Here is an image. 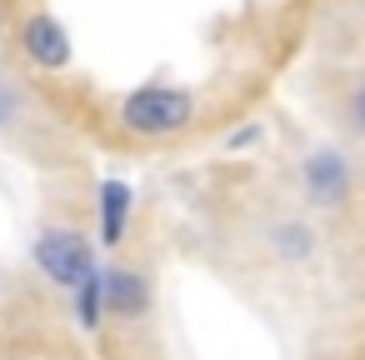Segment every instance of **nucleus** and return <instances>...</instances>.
Here are the masks:
<instances>
[{
    "label": "nucleus",
    "mask_w": 365,
    "mask_h": 360,
    "mask_svg": "<svg viewBox=\"0 0 365 360\" xmlns=\"http://www.w3.org/2000/svg\"><path fill=\"white\" fill-rule=\"evenodd\" d=\"M350 125H355V135H365V81H360L355 96H350Z\"/></svg>",
    "instance_id": "9b49d317"
},
{
    "label": "nucleus",
    "mask_w": 365,
    "mask_h": 360,
    "mask_svg": "<svg viewBox=\"0 0 365 360\" xmlns=\"http://www.w3.org/2000/svg\"><path fill=\"white\" fill-rule=\"evenodd\" d=\"M21 115H26L21 91H16L11 81H0V135H6V130H16V125H21Z\"/></svg>",
    "instance_id": "1a4fd4ad"
},
{
    "label": "nucleus",
    "mask_w": 365,
    "mask_h": 360,
    "mask_svg": "<svg viewBox=\"0 0 365 360\" xmlns=\"http://www.w3.org/2000/svg\"><path fill=\"white\" fill-rule=\"evenodd\" d=\"M195 125V96L185 86H135L120 101V130L135 140H175Z\"/></svg>",
    "instance_id": "f257e3e1"
},
{
    "label": "nucleus",
    "mask_w": 365,
    "mask_h": 360,
    "mask_svg": "<svg viewBox=\"0 0 365 360\" xmlns=\"http://www.w3.org/2000/svg\"><path fill=\"white\" fill-rule=\"evenodd\" d=\"M130 210H135L130 180L106 175V180L96 185V230H101V245H106V250H115V245L130 235Z\"/></svg>",
    "instance_id": "423d86ee"
},
{
    "label": "nucleus",
    "mask_w": 365,
    "mask_h": 360,
    "mask_svg": "<svg viewBox=\"0 0 365 360\" xmlns=\"http://www.w3.org/2000/svg\"><path fill=\"white\" fill-rule=\"evenodd\" d=\"M255 140H260V125H240V130L225 135V150H250Z\"/></svg>",
    "instance_id": "9d476101"
},
{
    "label": "nucleus",
    "mask_w": 365,
    "mask_h": 360,
    "mask_svg": "<svg viewBox=\"0 0 365 360\" xmlns=\"http://www.w3.org/2000/svg\"><path fill=\"white\" fill-rule=\"evenodd\" d=\"M265 250H270L275 260H285V265H310L315 250H320V235H315L310 220L285 215V220H275V225L265 230Z\"/></svg>",
    "instance_id": "0eeeda50"
},
{
    "label": "nucleus",
    "mask_w": 365,
    "mask_h": 360,
    "mask_svg": "<svg viewBox=\"0 0 365 360\" xmlns=\"http://www.w3.org/2000/svg\"><path fill=\"white\" fill-rule=\"evenodd\" d=\"M71 295H76V325H81L86 335H101V325H106V315H110V310H106V270H96L91 280H81Z\"/></svg>",
    "instance_id": "6e6552de"
},
{
    "label": "nucleus",
    "mask_w": 365,
    "mask_h": 360,
    "mask_svg": "<svg viewBox=\"0 0 365 360\" xmlns=\"http://www.w3.org/2000/svg\"><path fill=\"white\" fill-rule=\"evenodd\" d=\"M300 185H305V195H310L320 210H340V205L350 200V190H355V170H350L345 150L315 145V150H305V160H300Z\"/></svg>",
    "instance_id": "7ed1b4c3"
},
{
    "label": "nucleus",
    "mask_w": 365,
    "mask_h": 360,
    "mask_svg": "<svg viewBox=\"0 0 365 360\" xmlns=\"http://www.w3.org/2000/svg\"><path fill=\"white\" fill-rule=\"evenodd\" d=\"M21 51H26V61L36 66V71H71V61H76V41H71V31L51 16V11H36L26 26H21Z\"/></svg>",
    "instance_id": "20e7f679"
},
{
    "label": "nucleus",
    "mask_w": 365,
    "mask_h": 360,
    "mask_svg": "<svg viewBox=\"0 0 365 360\" xmlns=\"http://www.w3.org/2000/svg\"><path fill=\"white\" fill-rule=\"evenodd\" d=\"M155 305V290H150V275L135 270V265H110L106 270V310L110 320H145Z\"/></svg>",
    "instance_id": "39448f33"
},
{
    "label": "nucleus",
    "mask_w": 365,
    "mask_h": 360,
    "mask_svg": "<svg viewBox=\"0 0 365 360\" xmlns=\"http://www.w3.org/2000/svg\"><path fill=\"white\" fill-rule=\"evenodd\" d=\"M31 260H36V270H41L51 285H61V290H76L81 280H91V275L101 270L96 245H91L81 230H71V225H46V230L31 240Z\"/></svg>",
    "instance_id": "f03ea898"
}]
</instances>
